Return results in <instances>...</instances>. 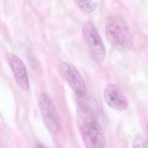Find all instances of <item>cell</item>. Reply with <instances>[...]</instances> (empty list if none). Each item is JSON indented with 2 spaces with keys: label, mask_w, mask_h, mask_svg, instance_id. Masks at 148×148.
I'll list each match as a JSON object with an SVG mask.
<instances>
[{
  "label": "cell",
  "mask_w": 148,
  "mask_h": 148,
  "mask_svg": "<svg viewBox=\"0 0 148 148\" xmlns=\"http://www.w3.org/2000/svg\"><path fill=\"white\" fill-rule=\"evenodd\" d=\"M8 60L18 85L25 91L30 89L27 71L24 63L18 56L12 53L7 55Z\"/></svg>",
  "instance_id": "obj_6"
},
{
  "label": "cell",
  "mask_w": 148,
  "mask_h": 148,
  "mask_svg": "<svg viewBox=\"0 0 148 148\" xmlns=\"http://www.w3.org/2000/svg\"><path fill=\"white\" fill-rule=\"evenodd\" d=\"M106 35L111 45L123 52L130 49L132 40L130 32L124 21L119 17L110 16L106 21Z\"/></svg>",
  "instance_id": "obj_2"
},
{
  "label": "cell",
  "mask_w": 148,
  "mask_h": 148,
  "mask_svg": "<svg viewBox=\"0 0 148 148\" xmlns=\"http://www.w3.org/2000/svg\"><path fill=\"white\" fill-rule=\"evenodd\" d=\"M103 96L107 105L114 110H123L129 106L127 99L116 85H108L104 91Z\"/></svg>",
  "instance_id": "obj_7"
},
{
  "label": "cell",
  "mask_w": 148,
  "mask_h": 148,
  "mask_svg": "<svg viewBox=\"0 0 148 148\" xmlns=\"http://www.w3.org/2000/svg\"><path fill=\"white\" fill-rule=\"evenodd\" d=\"M79 124L86 148H106V139L100 124L81 109L78 116Z\"/></svg>",
  "instance_id": "obj_1"
},
{
  "label": "cell",
  "mask_w": 148,
  "mask_h": 148,
  "mask_svg": "<svg viewBox=\"0 0 148 148\" xmlns=\"http://www.w3.org/2000/svg\"><path fill=\"white\" fill-rule=\"evenodd\" d=\"M60 70L62 76L67 81L78 97L86 96V90L84 82L76 67L70 63L63 62Z\"/></svg>",
  "instance_id": "obj_5"
},
{
  "label": "cell",
  "mask_w": 148,
  "mask_h": 148,
  "mask_svg": "<svg viewBox=\"0 0 148 148\" xmlns=\"http://www.w3.org/2000/svg\"><path fill=\"white\" fill-rule=\"evenodd\" d=\"M132 148H148V144L143 136H138L133 140Z\"/></svg>",
  "instance_id": "obj_9"
},
{
  "label": "cell",
  "mask_w": 148,
  "mask_h": 148,
  "mask_svg": "<svg viewBox=\"0 0 148 148\" xmlns=\"http://www.w3.org/2000/svg\"><path fill=\"white\" fill-rule=\"evenodd\" d=\"M83 34L93 58L98 63L103 61L106 50L103 40L93 23L86 22L83 26Z\"/></svg>",
  "instance_id": "obj_3"
},
{
  "label": "cell",
  "mask_w": 148,
  "mask_h": 148,
  "mask_svg": "<svg viewBox=\"0 0 148 148\" xmlns=\"http://www.w3.org/2000/svg\"><path fill=\"white\" fill-rule=\"evenodd\" d=\"M36 148H46L45 147V146H44L43 145H42V144H38L36 145Z\"/></svg>",
  "instance_id": "obj_10"
},
{
  "label": "cell",
  "mask_w": 148,
  "mask_h": 148,
  "mask_svg": "<svg viewBox=\"0 0 148 148\" xmlns=\"http://www.w3.org/2000/svg\"><path fill=\"white\" fill-rule=\"evenodd\" d=\"M74 2L81 10L87 13L93 12L97 6V3L92 1H75Z\"/></svg>",
  "instance_id": "obj_8"
},
{
  "label": "cell",
  "mask_w": 148,
  "mask_h": 148,
  "mask_svg": "<svg viewBox=\"0 0 148 148\" xmlns=\"http://www.w3.org/2000/svg\"><path fill=\"white\" fill-rule=\"evenodd\" d=\"M39 105L46 126L52 133H58L60 129L59 119L51 100L45 93L40 96Z\"/></svg>",
  "instance_id": "obj_4"
}]
</instances>
